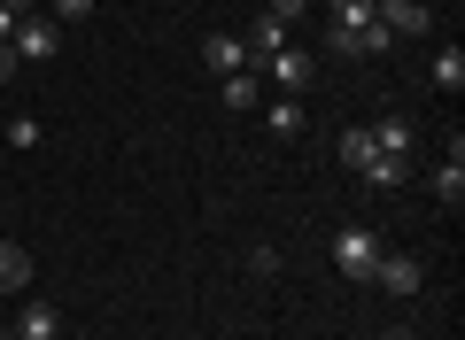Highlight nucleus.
Wrapping results in <instances>:
<instances>
[{"mask_svg":"<svg viewBox=\"0 0 465 340\" xmlns=\"http://www.w3.org/2000/svg\"><path fill=\"white\" fill-rule=\"evenodd\" d=\"M372 263H381V232L372 225H341L333 232V271H341L349 287H372Z\"/></svg>","mask_w":465,"mask_h":340,"instance_id":"obj_1","label":"nucleus"},{"mask_svg":"<svg viewBox=\"0 0 465 340\" xmlns=\"http://www.w3.org/2000/svg\"><path fill=\"white\" fill-rule=\"evenodd\" d=\"M381 24V0H333V32H326V47L333 54H357V39Z\"/></svg>","mask_w":465,"mask_h":340,"instance_id":"obj_2","label":"nucleus"},{"mask_svg":"<svg viewBox=\"0 0 465 340\" xmlns=\"http://www.w3.org/2000/svg\"><path fill=\"white\" fill-rule=\"evenodd\" d=\"M8 47H16L24 63H47V54H63V24H54V16H24Z\"/></svg>","mask_w":465,"mask_h":340,"instance_id":"obj_3","label":"nucleus"},{"mask_svg":"<svg viewBox=\"0 0 465 340\" xmlns=\"http://www.w3.org/2000/svg\"><path fill=\"white\" fill-rule=\"evenodd\" d=\"M264 78L280 85V93H295V101H302V85L318 78V54H302V47H280V54L264 63Z\"/></svg>","mask_w":465,"mask_h":340,"instance_id":"obj_4","label":"nucleus"},{"mask_svg":"<svg viewBox=\"0 0 465 340\" xmlns=\"http://www.w3.org/2000/svg\"><path fill=\"white\" fill-rule=\"evenodd\" d=\"M202 70H210V78H232V70H256V63H249V39H232V32H210V39H202Z\"/></svg>","mask_w":465,"mask_h":340,"instance_id":"obj_5","label":"nucleus"},{"mask_svg":"<svg viewBox=\"0 0 465 340\" xmlns=\"http://www.w3.org/2000/svg\"><path fill=\"white\" fill-rule=\"evenodd\" d=\"M372 287H381V294H419V287H427V271H419V256H388V248H381Z\"/></svg>","mask_w":465,"mask_h":340,"instance_id":"obj_6","label":"nucleus"},{"mask_svg":"<svg viewBox=\"0 0 465 340\" xmlns=\"http://www.w3.org/2000/svg\"><path fill=\"white\" fill-rule=\"evenodd\" d=\"M381 24H388V39H419V32H434L427 0H381Z\"/></svg>","mask_w":465,"mask_h":340,"instance_id":"obj_7","label":"nucleus"},{"mask_svg":"<svg viewBox=\"0 0 465 340\" xmlns=\"http://www.w3.org/2000/svg\"><path fill=\"white\" fill-rule=\"evenodd\" d=\"M16 340H63V309L54 302H24L16 309Z\"/></svg>","mask_w":465,"mask_h":340,"instance_id":"obj_8","label":"nucleus"},{"mask_svg":"<svg viewBox=\"0 0 465 340\" xmlns=\"http://www.w3.org/2000/svg\"><path fill=\"white\" fill-rule=\"evenodd\" d=\"M365 131H372V147H381V155L411 162V140H419V131H411V116H381V124H365Z\"/></svg>","mask_w":465,"mask_h":340,"instance_id":"obj_9","label":"nucleus"},{"mask_svg":"<svg viewBox=\"0 0 465 340\" xmlns=\"http://www.w3.org/2000/svg\"><path fill=\"white\" fill-rule=\"evenodd\" d=\"M434 201H442V209H458V201H465V155H458V147H450V162H442V170H434Z\"/></svg>","mask_w":465,"mask_h":340,"instance_id":"obj_10","label":"nucleus"},{"mask_svg":"<svg viewBox=\"0 0 465 340\" xmlns=\"http://www.w3.org/2000/svg\"><path fill=\"white\" fill-rule=\"evenodd\" d=\"M24 287H32V256L16 240H0V294H24Z\"/></svg>","mask_w":465,"mask_h":340,"instance_id":"obj_11","label":"nucleus"},{"mask_svg":"<svg viewBox=\"0 0 465 340\" xmlns=\"http://www.w3.org/2000/svg\"><path fill=\"white\" fill-rule=\"evenodd\" d=\"M217 93H225V109H256L264 78H256V70H232V78H217Z\"/></svg>","mask_w":465,"mask_h":340,"instance_id":"obj_12","label":"nucleus"},{"mask_svg":"<svg viewBox=\"0 0 465 340\" xmlns=\"http://www.w3.org/2000/svg\"><path fill=\"white\" fill-rule=\"evenodd\" d=\"M372 155H381V147H372V131H365V124H357V131H341V162L357 170V179L372 170Z\"/></svg>","mask_w":465,"mask_h":340,"instance_id":"obj_13","label":"nucleus"},{"mask_svg":"<svg viewBox=\"0 0 465 340\" xmlns=\"http://www.w3.org/2000/svg\"><path fill=\"white\" fill-rule=\"evenodd\" d=\"M365 186H381V194H396V186H411V162H396V155H372Z\"/></svg>","mask_w":465,"mask_h":340,"instance_id":"obj_14","label":"nucleus"},{"mask_svg":"<svg viewBox=\"0 0 465 340\" xmlns=\"http://www.w3.org/2000/svg\"><path fill=\"white\" fill-rule=\"evenodd\" d=\"M434 85H442V93H465V47H442V54H434Z\"/></svg>","mask_w":465,"mask_h":340,"instance_id":"obj_15","label":"nucleus"},{"mask_svg":"<svg viewBox=\"0 0 465 340\" xmlns=\"http://www.w3.org/2000/svg\"><path fill=\"white\" fill-rule=\"evenodd\" d=\"M264 124L280 131V140H295V131H302V101H295V93H280V101L264 109Z\"/></svg>","mask_w":465,"mask_h":340,"instance_id":"obj_16","label":"nucleus"},{"mask_svg":"<svg viewBox=\"0 0 465 340\" xmlns=\"http://www.w3.org/2000/svg\"><path fill=\"white\" fill-rule=\"evenodd\" d=\"M39 140H47V131H39V116H16V124H8V147H16V155H32Z\"/></svg>","mask_w":465,"mask_h":340,"instance_id":"obj_17","label":"nucleus"},{"mask_svg":"<svg viewBox=\"0 0 465 340\" xmlns=\"http://www.w3.org/2000/svg\"><path fill=\"white\" fill-rule=\"evenodd\" d=\"M264 16H272V24H287V32H295V24L311 16V0H264Z\"/></svg>","mask_w":465,"mask_h":340,"instance_id":"obj_18","label":"nucleus"},{"mask_svg":"<svg viewBox=\"0 0 465 340\" xmlns=\"http://www.w3.org/2000/svg\"><path fill=\"white\" fill-rule=\"evenodd\" d=\"M94 16V0H54V24H85Z\"/></svg>","mask_w":465,"mask_h":340,"instance_id":"obj_19","label":"nucleus"},{"mask_svg":"<svg viewBox=\"0 0 465 340\" xmlns=\"http://www.w3.org/2000/svg\"><path fill=\"white\" fill-rule=\"evenodd\" d=\"M0 8H8V16H16V24H24V16H32V0H0Z\"/></svg>","mask_w":465,"mask_h":340,"instance_id":"obj_20","label":"nucleus"},{"mask_svg":"<svg viewBox=\"0 0 465 340\" xmlns=\"http://www.w3.org/2000/svg\"><path fill=\"white\" fill-rule=\"evenodd\" d=\"M8 70H16V47H0V78H8Z\"/></svg>","mask_w":465,"mask_h":340,"instance_id":"obj_21","label":"nucleus"},{"mask_svg":"<svg viewBox=\"0 0 465 340\" xmlns=\"http://www.w3.org/2000/svg\"><path fill=\"white\" fill-rule=\"evenodd\" d=\"M388 340H419V333H403V325H396V333H388Z\"/></svg>","mask_w":465,"mask_h":340,"instance_id":"obj_22","label":"nucleus"},{"mask_svg":"<svg viewBox=\"0 0 465 340\" xmlns=\"http://www.w3.org/2000/svg\"><path fill=\"white\" fill-rule=\"evenodd\" d=\"M0 232H8V209H0Z\"/></svg>","mask_w":465,"mask_h":340,"instance_id":"obj_23","label":"nucleus"},{"mask_svg":"<svg viewBox=\"0 0 465 340\" xmlns=\"http://www.w3.org/2000/svg\"><path fill=\"white\" fill-rule=\"evenodd\" d=\"M249 8H264V0H249Z\"/></svg>","mask_w":465,"mask_h":340,"instance_id":"obj_24","label":"nucleus"},{"mask_svg":"<svg viewBox=\"0 0 465 340\" xmlns=\"http://www.w3.org/2000/svg\"><path fill=\"white\" fill-rule=\"evenodd\" d=\"M450 8H458V0H450Z\"/></svg>","mask_w":465,"mask_h":340,"instance_id":"obj_25","label":"nucleus"}]
</instances>
